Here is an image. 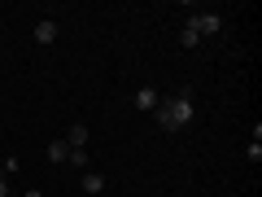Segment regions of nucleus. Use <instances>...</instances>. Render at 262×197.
Returning a JSON list of instances; mask_svg holds the SVG:
<instances>
[{"mask_svg": "<svg viewBox=\"0 0 262 197\" xmlns=\"http://www.w3.org/2000/svg\"><path fill=\"white\" fill-rule=\"evenodd\" d=\"M61 141H66V145H70V149H88V127H83V123H75V127L66 131Z\"/></svg>", "mask_w": 262, "mask_h": 197, "instance_id": "3", "label": "nucleus"}, {"mask_svg": "<svg viewBox=\"0 0 262 197\" xmlns=\"http://www.w3.org/2000/svg\"><path fill=\"white\" fill-rule=\"evenodd\" d=\"M22 197H44V193H35V188H31V193H22Z\"/></svg>", "mask_w": 262, "mask_h": 197, "instance_id": "12", "label": "nucleus"}, {"mask_svg": "<svg viewBox=\"0 0 262 197\" xmlns=\"http://www.w3.org/2000/svg\"><path fill=\"white\" fill-rule=\"evenodd\" d=\"M245 153H249V162H262V141H249V149H245Z\"/></svg>", "mask_w": 262, "mask_h": 197, "instance_id": "10", "label": "nucleus"}, {"mask_svg": "<svg viewBox=\"0 0 262 197\" xmlns=\"http://www.w3.org/2000/svg\"><path fill=\"white\" fill-rule=\"evenodd\" d=\"M18 167H22V162L13 158V153H9V158H5V162H0V171H5V175H13V171H18Z\"/></svg>", "mask_w": 262, "mask_h": 197, "instance_id": "11", "label": "nucleus"}, {"mask_svg": "<svg viewBox=\"0 0 262 197\" xmlns=\"http://www.w3.org/2000/svg\"><path fill=\"white\" fill-rule=\"evenodd\" d=\"M188 27H192L196 35H219V31H223V18H219V13H192Z\"/></svg>", "mask_w": 262, "mask_h": 197, "instance_id": "2", "label": "nucleus"}, {"mask_svg": "<svg viewBox=\"0 0 262 197\" xmlns=\"http://www.w3.org/2000/svg\"><path fill=\"white\" fill-rule=\"evenodd\" d=\"M44 158H48V162H66V158H70V145H66V141H53Z\"/></svg>", "mask_w": 262, "mask_h": 197, "instance_id": "6", "label": "nucleus"}, {"mask_svg": "<svg viewBox=\"0 0 262 197\" xmlns=\"http://www.w3.org/2000/svg\"><path fill=\"white\" fill-rule=\"evenodd\" d=\"M192 114H196V105H192V88H179L175 96H158V105H153V119H158L162 131H179V127H188V123H192Z\"/></svg>", "mask_w": 262, "mask_h": 197, "instance_id": "1", "label": "nucleus"}, {"mask_svg": "<svg viewBox=\"0 0 262 197\" xmlns=\"http://www.w3.org/2000/svg\"><path fill=\"white\" fill-rule=\"evenodd\" d=\"M83 193H88V197L105 193V175H101V171H88V175H83Z\"/></svg>", "mask_w": 262, "mask_h": 197, "instance_id": "4", "label": "nucleus"}, {"mask_svg": "<svg viewBox=\"0 0 262 197\" xmlns=\"http://www.w3.org/2000/svg\"><path fill=\"white\" fill-rule=\"evenodd\" d=\"M179 44H184V48H196V44H201V35H196V31L184 22V31H179Z\"/></svg>", "mask_w": 262, "mask_h": 197, "instance_id": "8", "label": "nucleus"}, {"mask_svg": "<svg viewBox=\"0 0 262 197\" xmlns=\"http://www.w3.org/2000/svg\"><path fill=\"white\" fill-rule=\"evenodd\" d=\"M35 40H39V44H53V40H57V22H39V27H35Z\"/></svg>", "mask_w": 262, "mask_h": 197, "instance_id": "7", "label": "nucleus"}, {"mask_svg": "<svg viewBox=\"0 0 262 197\" xmlns=\"http://www.w3.org/2000/svg\"><path fill=\"white\" fill-rule=\"evenodd\" d=\"M66 162H70V167H88V149H70V158H66Z\"/></svg>", "mask_w": 262, "mask_h": 197, "instance_id": "9", "label": "nucleus"}, {"mask_svg": "<svg viewBox=\"0 0 262 197\" xmlns=\"http://www.w3.org/2000/svg\"><path fill=\"white\" fill-rule=\"evenodd\" d=\"M9 197H13V193H9Z\"/></svg>", "mask_w": 262, "mask_h": 197, "instance_id": "13", "label": "nucleus"}, {"mask_svg": "<svg viewBox=\"0 0 262 197\" xmlns=\"http://www.w3.org/2000/svg\"><path fill=\"white\" fill-rule=\"evenodd\" d=\"M153 105H158V92H153V88H140V92H136V110H149L153 114Z\"/></svg>", "mask_w": 262, "mask_h": 197, "instance_id": "5", "label": "nucleus"}]
</instances>
